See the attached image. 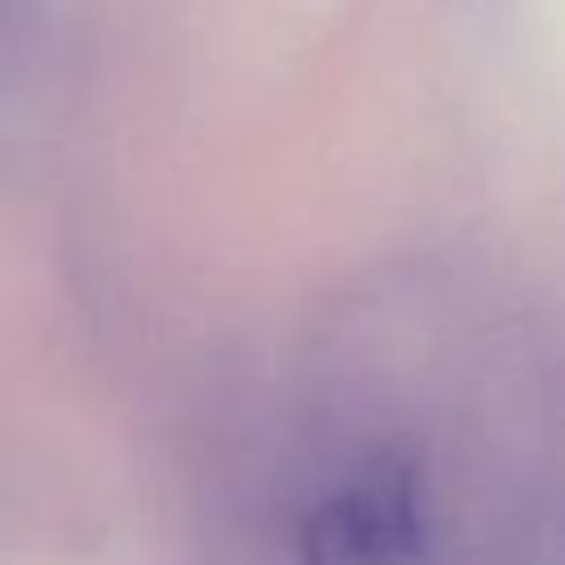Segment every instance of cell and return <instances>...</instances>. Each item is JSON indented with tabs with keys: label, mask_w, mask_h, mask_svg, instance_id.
Wrapping results in <instances>:
<instances>
[{
	"label": "cell",
	"mask_w": 565,
	"mask_h": 565,
	"mask_svg": "<svg viewBox=\"0 0 565 565\" xmlns=\"http://www.w3.org/2000/svg\"><path fill=\"white\" fill-rule=\"evenodd\" d=\"M305 565H424V521L402 468L375 463L331 490L300 525Z\"/></svg>",
	"instance_id": "obj_1"
}]
</instances>
